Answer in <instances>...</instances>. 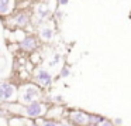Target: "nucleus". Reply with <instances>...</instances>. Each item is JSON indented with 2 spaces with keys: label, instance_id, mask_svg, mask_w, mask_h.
Instances as JSON below:
<instances>
[{
  "label": "nucleus",
  "instance_id": "obj_1",
  "mask_svg": "<svg viewBox=\"0 0 131 126\" xmlns=\"http://www.w3.org/2000/svg\"><path fill=\"white\" fill-rule=\"evenodd\" d=\"M26 113L30 118H40L41 115H44V105L37 101H32L31 103H28V106L26 108Z\"/></svg>",
  "mask_w": 131,
  "mask_h": 126
},
{
  "label": "nucleus",
  "instance_id": "obj_2",
  "mask_svg": "<svg viewBox=\"0 0 131 126\" xmlns=\"http://www.w3.org/2000/svg\"><path fill=\"white\" fill-rule=\"evenodd\" d=\"M16 95V89L10 84H0V101H12Z\"/></svg>",
  "mask_w": 131,
  "mask_h": 126
},
{
  "label": "nucleus",
  "instance_id": "obj_3",
  "mask_svg": "<svg viewBox=\"0 0 131 126\" xmlns=\"http://www.w3.org/2000/svg\"><path fill=\"white\" fill-rule=\"evenodd\" d=\"M38 95H40V92H38L37 88H34V86H27L23 91V94H21V101L24 103H31L32 101H35V98Z\"/></svg>",
  "mask_w": 131,
  "mask_h": 126
},
{
  "label": "nucleus",
  "instance_id": "obj_4",
  "mask_svg": "<svg viewBox=\"0 0 131 126\" xmlns=\"http://www.w3.org/2000/svg\"><path fill=\"white\" fill-rule=\"evenodd\" d=\"M88 116L89 115L88 113H85V112H82V111H78V112H73V113H71V120L72 122H75L76 125H79V126H85V125H88Z\"/></svg>",
  "mask_w": 131,
  "mask_h": 126
},
{
  "label": "nucleus",
  "instance_id": "obj_5",
  "mask_svg": "<svg viewBox=\"0 0 131 126\" xmlns=\"http://www.w3.org/2000/svg\"><path fill=\"white\" fill-rule=\"evenodd\" d=\"M35 46H37V43H35V38L34 37H26L23 41H21L20 47L23 50H27V51H31V50L35 48Z\"/></svg>",
  "mask_w": 131,
  "mask_h": 126
},
{
  "label": "nucleus",
  "instance_id": "obj_6",
  "mask_svg": "<svg viewBox=\"0 0 131 126\" xmlns=\"http://www.w3.org/2000/svg\"><path fill=\"white\" fill-rule=\"evenodd\" d=\"M37 79H38V81H41L44 86H49V85H51V75H49V72L44 71V69L38 72Z\"/></svg>",
  "mask_w": 131,
  "mask_h": 126
},
{
  "label": "nucleus",
  "instance_id": "obj_7",
  "mask_svg": "<svg viewBox=\"0 0 131 126\" xmlns=\"http://www.w3.org/2000/svg\"><path fill=\"white\" fill-rule=\"evenodd\" d=\"M104 119L106 118L100 116V115H89L88 116V123H90V125H99V123H102Z\"/></svg>",
  "mask_w": 131,
  "mask_h": 126
},
{
  "label": "nucleus",
  "instance_id": "obj_8",
  "mask_svg": "<svg viewBox=\"0 0 131 126\" xmlns=\"http://www.w3.org/2000/svg\"><path fill=\"white\" fill-rule=\"evenodd\" d=\"M41 35H42V38H44V40H49V38L52 37V30L47 27V29H44V30H42Z\"/></svg>",
  "mask_w": 131,
  "mask_h": 126
},
{
  "label": "nucleus",
  "instance_id": "obj_9",
  "mask_svg": "<svg viewBox=\"0 0 131 126\" xmlns=\"http://www.w3.org/2000/svg\"><path fill=\"white\" fill-rule=\"evenodd\" d=\"M16 20H17V23H18V24L24 26V24L27 23V20H28V19H27V16H26V14H23V13H21V14H18V16H17V19H16Z\"/></svg>",
  "mask_w": 131,
  "mask_h": 126
},
{
  "label": "nucleus",
  "instance_id": "obj_10",
  "mask_svg": "<svg viewBox=\"0 0 131 126\" xmlns=\"http://www.w3.org/2000/svg\"><path fill=\"white\" fill-rule=\"evenodd\" d=\"M38 13H40L42 17H47V16H48V9H47L44 4H41V6L38 7Z\"/></svg>",
  "mask_w": 131,
  "mask_h": 126
},
{
  "label": "nucleus",
  "instance_id": "obj_11",
  "mask_svg": "<svg viewBox=\"0 0 131 126\" xmlns=\"http://www.w3.org/2000/svg\"><path fill=\"white\" fill-rule=\"evenodd\" d=\"M99 125H100V126H114V125H113V122H110L108 119H104L102 123H99Z\"/></svg>",
  "mask_w": 131,
  "mask_h": 126
},
{
  "label": "nucleus",
  "instance_id": "obj_12",
  "mask_svg": "<svg viewBox=\"0 0 131 126\" xmlns=\"http://www.w3.org/2000/svg\"><path fill=\"white\" fill-rule=\"evenodd\" d=\"M113 125H116V126H121V125H123V119H120V118H116V119L113 120Z\"/></svg>",
  "mask_w": 131,
  "mask_h": 126
},
{
  "label": "nucleus",
  "instance_id": "obj_13",
  "mask_svg": "<svg viewBox=\"0 0 131 126\" xmlns=\"http://www.w3.org/2000/svg\"><path fill=\"white\" fill-rule=\"evenodd\" d=\"M42 126H58V125L54 122V120H47V122H44Z\"/></svg>",
  "mask_w": 131,
  "mask_h": 126
},
{
  "label": "nucleus",
  "instance_id": "obj_14",
  "mask_svg": "<svg viewBox=\"0 0 131 126\" xmlns=\"http://www.w3.org/2000/svg\"><path fill=\"white\" fill-rule=\"evenodd\" d=\"M7 10H9V6H4V4H0V13H7Z\"/></svg>",
  "mask_w": 131,
  "mask_h": 126
},
{
  "label": "nucleus",
  "instance_id": "obj_15",
  "mask_svg": "<svg viewBox=\"0 0 131 126\" xmlns=\"http://www.w3.org/2000/svg\"><path fill=\"white\" fill-rule=\"evenodd\" d=\"M68 75H69V69L65 67V68L62 69V72H61V77H63V78H65V77H68Z\"/></svg>",
  "mask_w": 131,
  "mask_h": 126
},
{
  "label": "nucleus",
  "instance_id": "obj_16",
  "mask_svg": "<svg viewBox=\"0 0 131 126\" xmlns=\"http://www.w3.org/2000/svg\"><path fill=\"white\" fill-rule=\"evenodd\" d=\"M0 4H4V6H9L10 0H0Z\"/></svg>",
  "mask_w": 131,
  "mask_h": 126
},
{
  "label": "nucleus",
  "instance_id": "obj_17",
  "mask_svg": "<svg viewBox=\"0 0 131 126\" xmlns=\"http://www.w3.org/2000/svg\"><path fill=\"white\" fill-rule=\"evenodd\" d=\"M59 3L61 4H66V3H68V0H59Z\"/></svg>",
  "mask_w": 131,
  "mask_h": 126
},
{
  "label": "nucleus",
  "instance_id": "obj_18",
  "mask_svg": "<svg viewBox=\"0 0 131 126\" xmlns=\"http://www.w3.org/2000/svg\"><path fill=\"white\" fill-rule=\"evenodd\" d=\"M59 126H72V125H69V123H59Z\"/></svg>",
  "mask_w": 131,
  "mask_h": 126
},
{
  "label": "nucleus",
  "instance_id": "obj_19",
  "mask_svg": "<svg viewBox=\"0 0 131 126\" xmlns=\"http://www.w3.org/2000/svg\"><path fill=\"white\" fill-rule=\"evenodd\" d=\"M32 126H37V125H32Z\"/></svg>",
  "mask_w": 131,
  "mask_h": 126
},
{
  "label": "nucleus",
  "instance_id": "obj_20",
  "mask_svg": "<svg viewBox=\"0 0 131 126\" xmlns=\"http://www.w3.org/2000/svg\"><path fill=\"white\" fill-rule=\"evenodd\" d=\"M0 115H2V112H0Z\"/></svg>",
  "mask_w": 131,
  "mask_h": 126
}]
</instances>
